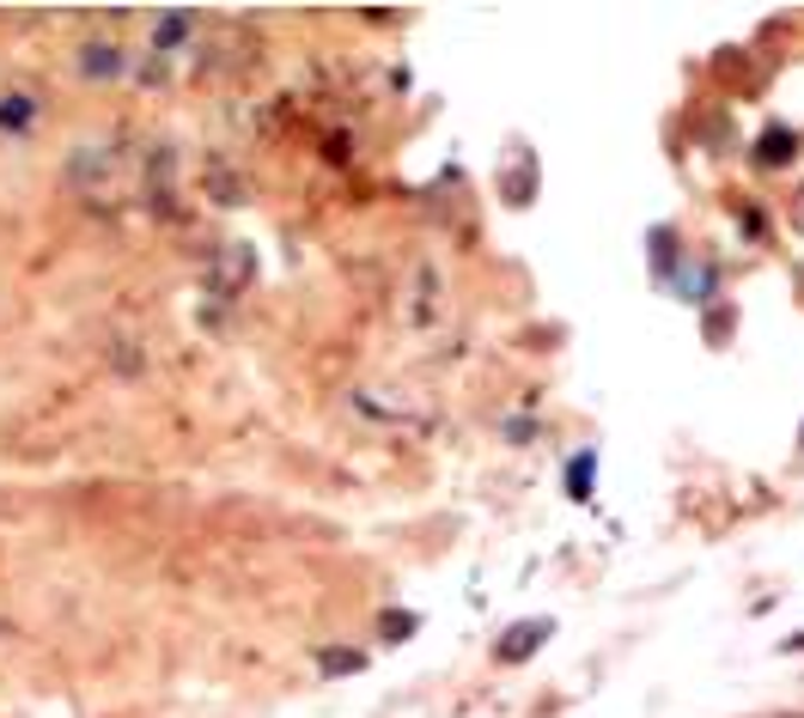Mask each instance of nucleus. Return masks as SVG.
Wrapping results in <instances>:
<instances>
[{
    "instance_id": "5",
    "label": "nucleus",
    "mask_w": 804,
    "mask_h": 718,
    "mask_svg": "<svg viewBox=\"0 0 804 718\" xmlns=\"http://www.w3.org/2000/svg\"><path fill=\"white\" fill-rule=\"evenodd\" d=\"M207 195H214L219 207H238V201H251V183H244V171H232V165H207Z\"/></svg>"
},
{
    "instance_id": "3",
    "label": "nucleus",
    "mask_w": 804,
    "mask_h": 718,
    "mask_svg": "<svg viewBox=\"0 0 804 718\" xmlns=\"http://www.w3.org/2000/svg\"><path fill=\"white\" fill-rule=\"evenodd\" d=\"M202 19H189V12H165V19H153V61L140 68V80L147 86H165V68H171V56H184V43L196 37Z\"/></svg>"
},
{
    "instance_id": "4",
    "label": "nucleus",
    "mask_w": 804,
    "mask_h": 718,
    "mask_svg": "<svg viewBox=\"0 0 804 718\" xmlns=\"http://www.w3.org/2000/svg\"><path fill=\"white\" fill-rule=\"evenodd\" d=\"M251 274H256L251 244L232 238L226 250H214V263H207V293H214V298H238L244 286H251Z\"/></svg>"
},
{
    "instance_id": "7",
    "label": "nucleus",
    "mask_w": 804,
    "mask_h": 718,
    "mask_svg": "<svg viewBox=\"0 0 804 718\" xmlns=\"http://www.w3.org/2000/svg\"><path fill=\"white\" fill-rule=\"evenodd\" d=\"M31 122H37V98H24V91H7V104H0V128H7V135H24Z\"/></svg>"
},
{
    "instance_id": "6",
    "label": "nucleus",
    "mask_w": 804,
    "mask_h": 718,
    "mask_svg": "<svg viewBox=\"0 0 804 718\" xmlns=\"http://www.w3.org/2000/svg\"><path fill=\"white\" fill-rule=\"evenodd\" d=\"M122 68H128V56L116 43H86L80 49V73H86V80H110V73H122Z\"/></svg>"
},
{
    "instance_id": "2",
    "label": "nucleus",
    "mask_w": 804,
    "mask_h": 718,
    "mask_svg": "<svg viewBox=\"0 0 804 718\" xmlns=\"http://www.w3.org/2000/svg\"><path fill=\"white\" fill-rule=\"evenodd\" d=\"M140 195L153 201V214L171 219L177 214V195H184V153L177 140H153L147 159H140Z\"/></svg>"
},
{
    "instance_id": "12",
    "label": "nucleus",
    "mask_w": 804,
    "mask_h": 718,
    "mask_svg": "<svg viewBox=\"0 0 804 718\" xmlns=\"http://www.w3.org/2000/svg\"><path fill=\"white\" fill-rule=\"evenodd\" d=\"M798 226H804V207H798Z\"/></svg>"
},
{
    "instance_id": "8",
    "label": "nucleus",
    "mask_w": 804,
    "mask_h": 718,
    "mask_svg": "<svg viewBox=\"0 0 804 718\" xmlns=\"http://www.w3.org/2000/svg\"><path fill=\"white\" fill-rule=\"evenodd\" d=\"M756 159H762V165H786V159H793V135H786V128H774V135L756 147Z\"/></svg>"
},
{
    "instance_id": "10",
    "label": "nucleus",
    "mask_w": 804,
    "mask_h": 718,
    "mask_svg": "<svg viewBox=\"0 0 804 718\" xmlns=\"http://www.w3.org/2000/svg\"><path fill=\"white\" fill-rule=\"evenodd\" d=\"M573 493H579V500L591 493V456H579V463H573Z\"/></svg>"
},
{
    "instance_id": "1",
    "label": "nucleus",
    "mask_w": 804,
    "mask_h": 718,
    "mask_svg": "<svg viewBox=\"0 0 804 718\" xmlns=\"http://www.w3.org/2000/svg\"><path fill=\"white\" fill-rule=\"evenodd\" d=\"M68 183L80 201L116 207L128 189H140V171H135V159H128V147H116V140H80L68 159Z\"/></svg>"
},
{
    "instance_id": "9",
    "label": "nucleus",
    "mask_w": 804,
    "mask_h": 718,
    "mask_svg": "<svg viewBox=\"0 0 804 718\" xmlns=\"http://www.w3.org/2000/svg\"><path fill=\"white\" fill-rule=\"evenodd\" d=\"M518 633H524V639H506V646H500V658H524V651H537V639L549 633V628L537 621V628H518Z\"/></svg>"
},
{
    "instance_id": "11",
    "label": "nucleus",
    "mask_w": 804,
    "mask_h": 718,
    "mask_svg": "<svg viewBox=\"0 0 804 718\" xmlns=\"http://www.w3.org/2000/svg\"><path fill=\"white\" fill-rule=\"evenodd\" d=\"M354 663H360L354 651H330V658H323V670H354Z\"/></svg>"
}]
</instances>
